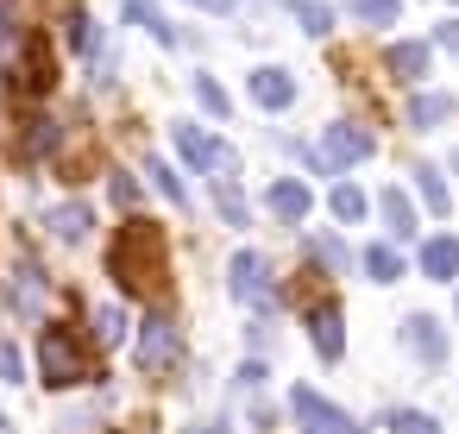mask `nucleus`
<instances>
[{"instance_id":"1","label":"nucleus","mask_w":459,"mask_h":434,"mask_svg":"<svg viewBox=\"0 0 459 434\" xmlns=\"http://www.w3.org/2000/svg\"><path fill=\"white\" fill-rule=\"evenodd\" d=\"M108 271L120 277L126 296L158 290V283H164V233H158L152 221H126L120 239H114V252H108Z\"/></svg>"},{"instance_id":"2","label":"nucleus","mask_w":459,"mask_h":434,"mask_svg":"<svg viewBox=\"0 0 459 434\" xmlns=\"http://www.w3.org/2000/svg\"><path fill=\"white\" fill-rule=\"evenodd\" d=\"M39 371H45V384H57V390L82 384V378H89L82 340H76L70 327H45V340H39Z\"/></svg>"},{"instance_id":"3","label":"nucleus","mask_w":459,"mask_h":434,"mask_svg":"<svg viewBox=\"0 0 459 434\" xmlns=\"http://www.w3.org/2000/svg\"><path fill=\"white\" fill-rule=\"evenodd\" d=\"M290 409H296V421H302V434H359L352 428V415H340L321 390H308V384H296V396H290Z\"/></svg>"},{"instance_id":"4","label":"nucleus","mask_w":459,"mask_h":434,"mask_svg":"<svg viewBox=\"0 0 459 434\" xmlns=\"http://www.w3.org/2000/svg\"><path fill=\"white\" fill-rule=\"evenodd\" d=\"M365 152H371V133H365V126H327L321 145H315V164H321V170H340V164H352V158H365Z\"/></svg>"},{"instance_id":"5","label":"nucleus","mask_w":459,"mask_h":434,"mask_svg":"<svg viewBox=\"0 0 459 434\" xmlns=\"http://www.w3.org/2000/svg\"><path fill=\"white\" fill-rule=\"evenodd\" d=\"M177 352H183L177 321L152 315V321H145V334H139V365H145V371H170V365H177Z\"/></svg>"},{"instance_id":"6","label":"nucleus","mask_w":459,"mask_h":434,"mask_svg":"<svg viewBox=\"0 0 459 434\" xmlns=\"http://www.w3.org/2000/svg\"><path fill=\"white\" fill-rule=\"evenodd\" d=\"M177 152H183L195 170H221V177L233 170V152H227L221 139H208L202 126H177Z\"/></svg>"},{"instance_id":"7","label":"nucleus","mask_w":459,"mask_h":434,"mask_svg":"<svg viewBox=\"0 0 459 434\" xmlns=\"http://www.w3.org/2000/svg\"><path fill=\"white\" fill-rule=\"evenodd\" d=\"M13 82L32 89V95H45V89L57 82V64H51V51H45L39 39H26V51H20V64H13Z\"/></svg>"},{"instance_id":"8","label":"nucleus","mask_w":459,"mask_h":434,"mask_svg":"<svg viewBox=\"0 0 459 434\" xmlns=\"http://www.w3.org/2000/svg\"><path fill=\"white\" fill-rule=\"evenodd\" d=\"M308 334H315V352L321 359H340L346 352V334H340V308L333 302H315L308 308Z\"/></svg>"},{"instance_id":"9","label":"nucleus","mask_w":459,"mask_h":434,"mask_svg":"<svg viewBox=\"0 0 459 434\" xmlns=\"http://www.w3.org/2000/svg\"><path fill=\"white\" fill-rule=\"evenodd\" d=\"M403 327H409L403 340H409V352H415L421 365H440V359H446V334H440V327H434L428 315H409Z\"/></svg>"},{"instance_id":"10","label":"nucleus","mask_w":459,"mask_h":434,"mask_svg":"<svg viewBox=\"0 0 459 434\" xmlns=\"http://www.w3.org/2000/svg\"><path fill=\"white\" fill-rule=\"evenodd\" d=\"M233 296H239V302H271V296H264V258H258V252H239V258H233Z\"/></svg>"},{"instance_id":"11","label":"nucleus","mask_w":459,"mask_h":434,"mask_svg":"<svg viewBox=\"0 0 459 434\" xmlns=\"http://www.w3.org/2000/svg\"><path fill=\"white\" fill-rule=\"evenodd\" d=\"M421 271H428V277H459V239H446V233L428 239V246H421Z\"/></svg>"},{"instance_id":"12","label":"nucleus","mask_w":459,"mask_h":434,"mask_svg":"<svg viewBox=\"0 0 459 434\" xmlns=\"http://www.w3.org/2000/svg\"><path fill=\"white\" fill-rule=\"evenodd\" d=\"M20 51H26V32H20V20H13V7L0 0V76H13Z\"/></svg>"},{"instance_id":"13","label":"nucleus","mask_w":459,"mask_h":434,"mask_svg":"<svg viewBox=\"0 0 459 434\" xmlns=\"http://www.w3.org/2000/svg\"><path fill=\"white\" fill-rule=\"evenodd\" d=\"M252 95H258L264 108H290V101H296V82H290L283 70H258V76H252Z\"/></svg>"},{"instance_id":"14","label":"nucleus","mask_w":459,"mask_h":434,"mask_svg":"<svg viewBox=\"0 0 459 434\" xmlns=\"http://www.w3.org/2000/svg\"><path fill=\"white\" fill-rule=\"evenodd\" d=\"M264 202H271L277 221H302V214H308V189H302V183H271Z\"/></svg>"},{"instance_id":"15","label":"nucleus","mask_w":459,"mask_h":434,"mask_svg":"<svg viewBox=\"0 0 459 434\" xmlns=\"http://www.w3.org/2000/svg\"><path fill=\"white\" fill-rule=\"evenodd\" d=\"M403 82H421L428 76V45H390V57H384Z\"/></svg>"},{"instance_id":"16","label":"nucleus","mask_w":459,"mask_h":434,"mask_svg":"<svg viewBox=\"0 0 459 434\" xmlns=\"http://www.w3.org/2000/svg\"><path fill=\"white\" fill-rule=\"evenodd\" d=\"M89 227H95V214H89L82 202H64V208H51V233H57V239H82Z\"/></svg>"},{"instance_id":"17","label":"nucleus","mask_w":459,"mask_h":434,"mask_svg":"<svg viewBox=\"0 0 459 434\" xmlns=\"http://www.w3.org/2000/svg\"><path fill=\"white\" fill-rule=\"evenodd\" d=\"M51 145H57V120H39V114H32V120H26L20 152H26V158H39V152H51Z\"/></svg>"},{"instance_id":"18","label":"nucleus","mask_w":459,"mask_h":434,"mask_svg":"<svg viewBox=\"0 0 459 434\" xmlns=\"http://www.w3.org/2000/svg\"><path fill=\"white\" fill-rule=\"evenodd\" d=\"M384 221H390V233H396V239H409V233H415V214H409V202H403L396 189H384Z\"/></svg>"},{"instance_id":"19","label":"nucleus","mask_w":459,"mask_h":434,"mask_svg":"<svg viewBox=\"0 0 459 434\" xmlns=\"http://www.w3.org/2000/svg\"><path fill=\"white\" fill-rule=\"evenodd\" d=\"M365 271H371L377 283H396V277H403V258H396L390 246H371V252H365Z\"/></svg>"},{"instance_id":"20","label":"nucleus","mask_w":459,"mask_h":434,"mask_svg":"<svg viewBox=\"0 0 459 434\" xmlns=\"http://www.w3.org/2000/svg\"><path fill=\"white\" fill-rule=\"evenodd\" d=\"M45 308V277L32 265H20V315H39Z\"/></svg>"},{"instance_id":"21","label":"nucleus","mask_w":459,"mask_h":434,"mask_svg":"<svg viewBox=\"0 0 459 434\" xmlns=\"http://www.w3.org/2000/svg\"><path fill=\"white\" fill-rule=\"evenodd\" d=\"M214 202H221V214H227L233 227H246V195H239L227 177H214Z\"/></svg>"},{"instance_id":"22","label":"nucleus","mask_w":459,"mask_h":434,"mask_svg":"<svg viewBox=\"0 0 459 434\" xmlns=\"http://www.w3.org/2000/svg\"><path fill=\"white\" fill-rule=\"evenodd\" d=\"M126 20L145 26V32H158V39H170V26H164V13L152 7V0H126Z\"/></svg>"},{"instance_id":"23","label":"nucleus","mask_w":459,"mask_h":434,"mask_svg":"<svg viewBox=\"0 0 459 434\" xmlns=\"http://www.w3.org/2000/svg\"><path fill=\"white\" fill-rule=\"evenodd\" d=\"M390 428H396V434H440V421H434V415H421V409H396V415H390Z\"/></svg>"},{"instance_id":"24","label":"nucleus","mask_w":459,"mask_h":434,"mask_svg":"<svg viewBox=\"0 0 459 434\" xmlns=\"http://www.w3.org/2000/svg\"><path fill=\"white\" fill-rule=\"evenodd\" d=\"M333 214H340V221H359V214H365V189L340 183V189H333Z\"/></svg>"},{"instance_id":"25","label":"nucleus","mask_w":459,"mask_h":434,"mask_svg":"<svg viewBox=\"0 0 459 434\" xmlns=\"http://www.w3.org/2000/svg\"><path fill=\"white\" fill-rule=\"evenodd\" d=\"M120 334H126V315H120V308H101V315H95V340H101V346H114Z\"/></svg>"},{"instance_id":"26","label":"nucleus","mask_w":459,"mask_h":434,"mask_svg":"<svg viewBox=\"0 0 459 434\" xmlns=\"http://www.w3.org/2000/svg\"><path fill=\"white\" fill-rule=\"evenodd\" d=\"M415 183H421V202H428L434 214H446V189H440V177H434V170H415Z\"/></svg>"},{"instance_id":"27","label":"nucleus","mask_w":459,"mask_h":434,"mask_svg":"<svg viewBox=\"0 0 459 434\" xmlns=\"http://www.w3.org/2000/svg\"><path fill=\"white\" fill-rule=\"evenodd\" d=\"M352 13H359V20H377V26H390V20H396V0H352Z\"/></svg>"},{"instance_id":"28","label":"nucleus","mask_w":459,"mask_h":434,"mask_svg":"<svg viewBox=\"0 0 459 434\" xmlns=\"http://www.w3.org/2000/svg\"><path fill=\"white\" fill-rule=\"evenodd\" d=\"M296 20H302L308 32H327V26H333V13H327V7H315V0H296Z\"/></svg>"},{"instance_id":"29","label":"nucleus","mask_w":459,"mask_h":434,"mask_svg":"<svg viewBox=\"0 0 459 434\" xmlns=\"http://www.w3.org/2000/svg\"><path fill=\"white\" fill-rule=\"evenodd\" d=\"M195 101H202L208 114H227V95H221V82H208V76H195Z\"/></svg>"},{"instance_id":"30","label":"nucleus","mask_w":459,"mask_h":434,"mask_svg":"<svg viewBox=\"0 0 459 434\" xmlns=\"http://www.w3.org/2000/svg\"><path fill=\"white\" fill-rule=\"evenodd\" d=\"M453 114V101L446 95H428V101H415V126H428V120H446Z\"/></svg>"},{"instance_id":"31","label":"nucleus","mask_w":459,"mask_h":434,"mask_svg":"<svg viewBox=\"0 0 459 434\" xmlns=\"http://www.w3.org/2000/svg\"><path fill=\"white\" fill-rule=\"evenodd\" d=\"M152 183H158V189H164V195H170V202H183V183H177V177H170V164H152Z\"/></svg>"},{"instance_id":"32","label":"nucleus","mask_w":459,"mask_h":434,"mask_svg":"<svg viewBox=\"0 0 459 434\" xmlns=\"http://www.w3.org/2000/svg\"><path fill=\"white\" fill-rule=\"evenodd\" d=\"M0 378H20V352L13 346H0Z\"/></svg>"},{"instance_id":"33","label":"nucleus","mask_w":459,"mask_h":434,"mask_svg":"<svg viewBox=\"0 0 459 434\" xmlns=\"http://www.w3.org/2000/svg\"><path fill=\"white\" fill-rule=\"evenodd\" d=\"M195 7H208V13H227V7H233V0H195Z\"/></svg>"},{"instance_id":"34","label":"nucleus","mask_w":459,"mask_h":434,"mask_svg":"<svg viewBox=\"0 0 459 434\" xmlns=\"http://www.w3.org/2000/svg\"><path fill=\"white\" fill-rule=\"evenodd\" d=\"M446 45H453V51H459V26H446Z\"/></svg>"}]
</instances>
